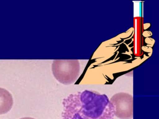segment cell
<instances>
[{
	"instance_id": "obj_2",
	"label": "cell",
	"mask_w": 159,
	"mask_h": 119,
	"mask_svg": "<svg viewBox=\"0 0 159 119\" xmlns=\"http://www.w3.org/2000/svg\"><path fill=\"white\" fill-rule=\"evenodd\" d=\"M52 71L59 82L67 85L74 83L78 80L80 65L78 60H56L52 64Z\"/></svg>"
},
{
	"instance_id": "obj_4",
	"label": "cell",
	"mask_w": 159,
	"mask_h": 119,
	"mask_svg": "<svg viewBox=\"0 0 159 119\" xmlns=\"http://www.w3.org/2000/svg\"><path fill=\"white\" fill-rule=\"evenodd\" d=\"M13 105V99L11 93L6 89L0 87V114L10 111Z\"/></svg>"
},
{
	"instance_id": "obj_5",
	"label": "cell",
	"mask_w": 159,
	"mask_h": 119,
	"mask_svg": "<svg viewBox=\"0 0 159 119\" xmlns=\"http://www.w3.org/2000/svg\"><path fill=\"white\" fill-rule=\"evenodd\" d=\"M20 119H35L33 118H31V117H24V118H21Z\"/></svg>"
},
{
	"instance_id": "obj_1",
	"label": "cell",
	"mask_w": 159,
	"mask_h": 119,
	"mask_svg": "<svg viewBox=\"0 0 159 119\" xmlns=\"http://www.w3.org/2000/svg\"><path fill=\"white\" fill-rule=\"evenodd\" d=\"M62 119H113L114 107L107 96L93 90L71 94L63 100Z\"/></svg>"
},
{
	"instance_id": "obj_3",
	"label": "cell",
	"mask_w": 159,
	"mask_h": 119,
	"mask_svg": "<svg viewBox=\"0 0 159 119\" xmlns=\"http://www.w3.org/2000/svg\"><path fill=\"white\" fill-rule=\"evenodd\" d=\"M114 107V115L121 119H132L133 118L134 99L132 95L125 93L114 95L111 99Z\"/></svg>"
}]
</instances>
